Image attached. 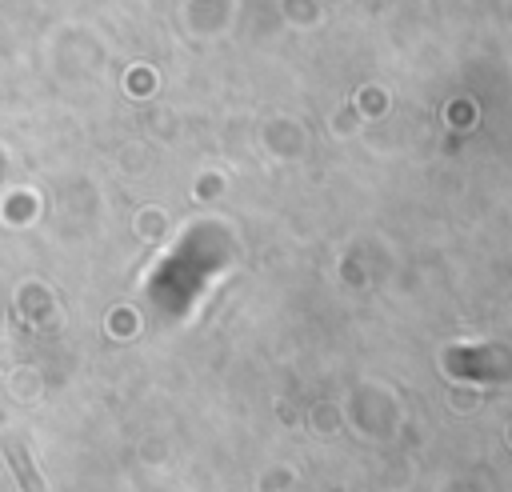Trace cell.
<instances>
[{
	"instance_id": "1",
	"label": "cell",
	"mask_w": 512,
	"mask_h": 492,
	"mask_svg": "<svg viewBox=\"0 0 512 492\" xmlns=\"http://www.w3.org/2000/svg\"><path fill=\"white\" fill-rule=\"evenodd\" d=\"M8 460H12V468L20 472V480H24V488H28V492H36V480H32V468H28V460H24V452H20V444H8Z\"/></svg>"
}]
</instances>
